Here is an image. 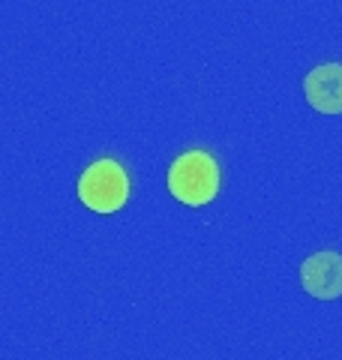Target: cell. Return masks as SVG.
<instances>
[{
    "instance_id": "obj_1",
    "label": "cell",
    "mask_w": 342,
    "mask_h": 360,
    "mask_svg": "<svg viewBox=\"0 0 342 360\" xmlns=\"http://www.w3.org/2000/svg\"><path fill=\"white\" fill-rule=\"evenodd\" d=\"M168 193L180 205L201 207L210 205L220 193V168L208 150H186L180 153L168 168Z\"/></svg>"
},
{
    "instance_id": "obj_2",
    "label": "cell",
    "mask_w": 342,
    "mask_h": 360,
    "mask_svg": "<svg viewBox=\"0 0 342 360\" xmlns=\"http://www.w3.org/2000/svg\"><path fill=\"white\" fill-rule=\"evenodd\" d=\"M78 198L94 213H118L129 198V177L114 160H96L78 177Z\"/></svg>"
},
{
    "instance_id": "obj_3",
    "label": "cell",
    "mask_w": 342,
    "mask_h": 360,
    "mask_svg": "<svg viewBox=\"0 0 342 360\" xmlns=\"http://www.w3.org/2000/svg\"><path fill=\"white\" fill-rule=\"evenodd\" d=\"M300 285L315 300L342 297V255L336 250L312 252L300 264Z\"/></svg>"
},
{
    "instance_id": "obj_4",
    "label": "cell",
    "mask_w": 342,
    "mask_h": 360,
    "mask_svg": "<svg viewBox=\"0 0 342 360\" xmlns=\"http://www.w3.org/2000/svg\"><path fill=\"white\" fill-rule=\"evenodd\" d=\"M306 103L322 115H342V63H322L303 78Z\"/></svg>"
}]
</instances>
